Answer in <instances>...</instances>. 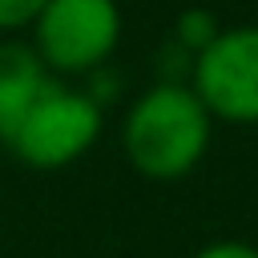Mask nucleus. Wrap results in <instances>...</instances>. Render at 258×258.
<instances>
[{"label": "nucleus", "instance_id": "obj_1", "mask_svg": "<svg viewBox=\"0 0 258 258\" xmlns=\"http://www.w3.org/2000/svg\"><path fill=\"white\" fill-rule=\"evenodd\" d=\"M210 129L214 117L185 81H157L129 101L121 117V149L141 177L177 181L202 165Z\"/></svg>", "mask_w": 258, "mask_h": 258}, {"label": "nucleus", "instance_id": "obj_7", "mask_svg": "<svg viewBox=\"0 0 258 258\" xmlns=\"http://www.w3.org/2000/svg\"><path fill=\"white\" fill-rule=\"evenodd\" d=\"M40 8H44V0H0V32L28 28Z\"/></svg>", "mask_w": 258, "mask_h": 258}, {"label": "nucleus", "instance_id": "obj_3", "mask_svg": "<svg viewBox=\"0 0 258 258\" xmlns=\"http://www.w3.org/2000/svg\"><path fill=\"white\" fill-rule=\"evenodd\" d=\"M32 48L44 69L60 81H85L109 64L121 44V8L117 0H44L28 24Z\"/></svg>", "mask_w": 258, "mask_h": 258}, {"label": "nucleus", "instance_id": "obj_6", "mask_svg": "<svg viewBox=\"0 0 258 258\" xmlns=\"http://www.w3.org/2000/svg\"><path fill=\"white\" fill-rule=\"evenodd\" d=\"M218 16L210 12V8H185L181 16H177V24H173V36H177V44L189 52V60H194V52H202L214 36H218Z\"/></svg>", "mask_w": 258, "mask_h": 258}, {"label": "nucleus", "instance_id": "obj_5", "mask_svg": "<svg viewBox=\"0 0 258 258\" xmlns=\"http://www.w3.org/2000/svg\"><path fill=\"white\" fill-rule=\"evenodd\" d=\"M48 81L52 73L44 69V60L28 40H16V36L0 40V145L8 129L24 117V109L44 93Z\"/></svg>", "mask_w": 258, "mask_h": 258}, {"label": "nucleus", "instance_id": "obj_8", "mask_svg": "<svg viewBox=\"0 0 258 258\" xmlns=\"http://www.w3.org/2000/svg\"><path fill=\"white\" fill-rule=\"evenodd\" d=\"M189 258H258V246H250L242 238H218V242H206L202 250H194Z\"/></svg>", "mask_w": 258, "mask_h": 258}, {"label": "nucleus", "instance_id": "obj_2", "mask_svg": "<svg viewBox=\"0 0 258 258\" xmlns=\"http://www.w3.org/2000/svg\"><path fill=\"white\" fill-rule=\"evenodd\" d=\"M105 129L101 101L73 81L52 77L44 93L24 109V117L8 129L4 145L28 169H64L81 161Z\"/></svg>", "mask_w": 258, "mask_h": 258}, {"label": "nucleus", "instance_id": "obj_4", "mask_svg": "<svg viewBox=\"0 0 258 258\" xmlns=\"http://www.w3.org/2000/svg\"><path fill=\"white\" fill-rule=\"evenodd\" d=\"M185 85L214 121L258 125V24L218 28V36L194 52Z\"/></svg>", "mask_w": 258, "mask_h": 258}]
</instances>
